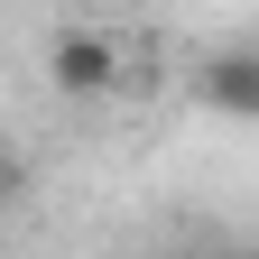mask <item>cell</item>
Here are the masks:
<instances>
[{
    "instance_id": "6da1fadb",
    "label": "cell",
    "mask_w": 259,
    "mask_h": 259,
    "mask_svg": "<svg viewBox=\"0 0 259 259\" xmlns=\"http://www.w3.org/2000/svg\"><path fill=\"white\" fill-rule=\"evenodd\" d=\"M47 74L65 102H102V93L120 83V47L102 37V28H65V37L47 47Z\"/></svg>"
},
{
    "instance_id": "7a4b0ae2",
    "label": "cell",
    "mask_w": 259,
    "mask_h": 259,
    "mask_svg": "<svg viewBox=\"0 0 259 259\" xmlns=\"http://www.w3.org/2000/svg\"><path fill=\"white\" fill-rule=\"evenodd\" d=\"M204 102H213L222 120H250V111H259V47H222V56L204 65Z\"/></svg>"
},
{
    "instance_id": "3957f363",
    "label": "cell",
    "mask_w": 259,
    "mask_h": 259,
    "mask_svg": "<svg viewBox=\"0 0 259 259\" xmlns=\"http://www.w3.org/2000/svg\"><path fill=\"white\" fill-rule=\"evenodd\" d=\"M28 194H37V167H28L19 148H0V213H19Z\"/></svg>"
}]
</instances>
